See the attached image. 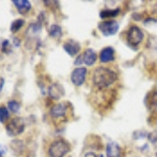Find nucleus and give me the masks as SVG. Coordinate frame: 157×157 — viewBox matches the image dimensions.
<instances>
[{"label":"nucleus","instance_id":"1","mask_svg":"<svg viewBox=\"0 0 157 157\" xmlns=\"http://www.w3.org/2000/svg\"><path fill=\"white\" fill-rule=\"evenodd\" d=\"M117 75L110 68L100 66L93 72V83L98 88H106L116 81Z\"/></svg>","mask_w":157,"mask_h":157},{"label":"nucleus","instance_id":"2","mask_svg":"<svg viewBox=\"0 0 157 157\" xmlns=\"http://www.w3.org/2000/svg\"><path fill=\"white\" fill-rule=\"evenodd\" d=\"M70 151V146L64 139H57L50 144L48 148L49 157H64Z\"/></svg>","mask_w":157,"mask_h":157},{"label":"nucleus","instance_id":"3","mask_svg":"<svg viewBox=\"0 0 157 157\" xmlns=\"http://www.w3.org/2000/svg\"><path fill=\"white\" fill-rule=\"evenodd\" d=\"M25 128L24 120L22 117H14L11 121H9L6 127V131L9 136L15 137V136H18L21 133H23Z\"/></svg>","mask_w":157,"mask_h":157},{"label":"nucleus","instance_id":"4","mask_svg":"<svg viewBox=\"0 0 157 157\" xmlns=\"http://www.w3.org/2000/svg\"><path fill=\"white\" fill-rule=\"evenodd\" d=\"M143 39H144V33L139 27L133 25V26H131L129 29L127 34V40L129 44L132 45V46H137V45L140 44Z\"/></svg>","mask_w":157,"mask_h":157},{"label":"nucleus","instance_id":"5","mask_svg":"<svg viewBox=\"0 0 157 157\" xmlns=\"http://www.w3.org/2000/svg\"><path fill=\"white\" fill-rule=\"evenodd\" d=\"M120 25L114 20H109V21H103L98 24V29L102 32L104 36H112L118 32Z\"/></svg>","mask_w":157,"mask_h":157},{"label":"nucleus","instance_id":"6","mask_svg":"<svg viewBox=\"0 0 157 157\" xmlns=\"http://www.w3.org/2000/svg\"><path fill=\"white\" fill-rule=\"evenodd\" d=\"M86 75H87V69L85 67H77L75 69L72 70L70 80L72 84L75 86H82L85 83Z\"/></svg>","mask_w":157,"mask_h":157},{"label":"nucleus","instance_id":"7","mask_svg":"<svg viewBox=\"0 0 157 157\" xmlns=\"http://www.w3.org/2000/svg\"><path fill=\"white\" fill-rule=\"evenodd\" d=\"M48 95L50 97V98H52V100H60L62 97H64L65 94V90L64 88H63V86L59 84V83H54V84H52L48 87Z\"/></svg>","mask_w":157,"mask_h":157},{"label":"nucleus","instance_id":"8","mask_svg":"<svg viewBox=\"0 0 157 157\" xmlns=\"http://www.w3.org/2000/svg\"><path fill=\"white\" fill-rule=\"evenodd\" d=\"M67 112V106L65 103H59V104H56L52 107L50 109V116L55 120L57 118H61L63 116L66 115Z\"/></svg>","mask_w":157,"mask_h":157},{"label":"nucleus","instance_id":"9","mask_svg":"<svg viewBox=\"0 0 157 157\" xmlns=\"http://www.w3.org/2000/svg\"><path fill=\"white\" fill-rule=\"evenodd\" d=\"M63 48H64V50L69 56L75 57V55H78V52H80L81 47L78 42L73 41V40H68L67 42H65L64 44H63Z\"/></svg>","mask_w":157,"mask_h":157},{"label":"nucleus","instance_id":"10","mask_svg":"<svg viewBox=\"0 0 157 157\" xmlns=\"http://www.w3.org/2000/svg\"><path fill=\"white\" fill-rule=\"evenodd\" d=\"M106 154L107 157H121V149L118 144L111 141L106 147Z\"/></svg>","mask_w":157,"mask_h":157},{"label":"nucleus","instance_id":"11","mask_svg":"<svg viewBox=\"0 0 157 157\" xmlns=\"http://www.w3.org/2000/svg\"><path fill=\"white\" fill-rule=\"evenodd\" d=\"M14 6L17 7L20 14H26L32 10V4L29 0H13Z\"/></svg>","mask_w":157,"mask_h":157},{"label":"nucleus","instance_id":"12","mask_svg":"<svg viewBox=\"0 0 157 157\" xmlns=\"http://www.w3.org/2000/svg\"><path fill=\"white\" fill-rule=\"evenodd\" d=\"M115 52L112 47H105L102 52H100V61L102 63H108L114 60Z\"/></svg>","mask_w":157,"mask_h":157},{"label":"nucleus","instance_id":"13","mask_svg":"<svg viewBox=\"0 0 157 157\" xmlns=\"http://www.w3.org/2000/svg\"><path fill=\"white\" fill-rule=\"evenodd\" d=\"M83 59H84V63L87 66H92L98 60V56L94 52V50L91 48H87L85 50L84 55H83Z\"/></svg>","mask_w":157,"mask_h":157},{"label":"nucleus","instance_id":"14","mask_svg":"<svg viewBox=\"0 0 157 157\" xmlns=\"http://www.w3.org/2000/svg\"><path fill=\"white\" fill-rule=\"evenodd\" d=\"M48 33H49V36L55 38V39H59V38L62 37V29H61V26L58 24L50 25Z\"/></svg>","mask_w":157,"mask_h":157},{"label":"nucleus","instance_id":"15","mask_svg":"<svg viewBox=\"0 0 157 157\" xmlns=\"http://www.w3.org/2000/svg\"><path fill=\"white\" fill-rule=\"evenodd\" d=\"M121 10L120 9H113V10H104L100 13V17L102 19H106V18H113V17H116L118 14H120Z\"/></svg>","mask_w":157,"mask_h":157},{"label":"nucleus","instance_id":"16","mask_svg":"<svg viewBox=\"0 0 157 157\" xmlns=\"http://www.w3.org/2000/svg\"><path fill=\"white\" fill-rule=\"evenodd\" d=\"M24 20L23 19H16V20H14V21L12 22V24H11V32L12 33H17V32H19L20 29L23 27V25H24Z\"/></svg>","mask_w":157,"mask_h":157},{"label":"nucleus","instance_id":"17","mask_svg":"<svg viewBox=\"0 0 157 157\" xmlns=\"http://www.w3.org/2000/svg\"><path fill=\"white\" fill-rule=\"evenodd\" d=\"M20 108H21V105L20 103H18L15 100H11L7 102V109L10 111H12L13 113H18L20 111Z\"/></svg>","mask_w":157,"mask_h":157},{"label":"nucleus","instance_id":"18","mask_svg":"<svg viewBox=\"0 0 157 157\" xmlns=\"http://www.w3.org/2000/svg\"><path fill=\"white\" fill-rule=\"evenodd\" d=\"M10 118V110L4 106L0 107V123L6 124Z\"/></svg>","mask_w":157,"mask_h":157},{"label":"nucleus","instance_id":"19","mask_svg":"<svg viewBox=\"0 0 157 157\" xmlns=\"http://www.w3.org/2000/svg\"><path fill=\"white\" fill-rule=\"evenodd\" d=\"M1 50L4 54H10L12 52V46H11V42L10 40H3L1 44Z\"/></svg>","mask_w":157,"mask_h":157},{"label":"nucleus","instance_id":"20","mask_svg":"<svg viewBox=\"0 0 157 157\" xmlns=\"http://www.w3.org/2000/svg\"><path fill=\"white\" fill-rule=\"evenodd\" d=\"M148 100L151 106H157V91H152L149 94Z\"/></svg>","mask_w":157,"mask_h":157},{"label":"nucleus","instance_id":"21","mask_svg":"<svg viewBox=\"0 0 157 157\" xmlns=\"http://www.w3.org/2000/svg\"><path fill=\"white\" fill-rule=\"evenodd\" d=\"M148 137L150 139L151 143H156L157 141V130L153 131V132H151L150 134H148Z\"/></svg>","mask_w":157,"mask_h":157},{"label":"nucleus","instance_id":"22","mask_svg":"<svg viewBox=\"0 0 157 157\" xmlns=\"http://www.w3.org/2000/svg\"><path fill=\"white\" fill-rule=\"evenodd\" d=\"M82 63H84V59H83V56H78V57L75 61V65L78 66V65H81Z\"/></svg>","mask_w":157,"mask_h":157},{"label":"nucleus","instance_id":"23","mask_svg":"<svg viewBox=\"0 0 157 157\" xmlns=\"http://www.w3.org/2000/svg\"><path fill=\"white\" fill-rule=\"evenodd\" d=\"M12 41H13V45H14V46H16V47H19L20 46V40L17 37L13 38Z\"/></svg>","mask_w":157,"mask_h":157},{"label":"nucleus","instance_id":"24","mask_svg":"<svg viewBox=\"0 0 157 157\" xmlns=\"http://www.w3.org/2000/svg\"><path fill=\"white\" fill-rule=\"evenodd\" d=\"M6 149L4 146L0 145V157H4V155H6Z\"/></svg>","mask_w":157,"mask_h":157},{"label":"nucleus","instance_id":"25","mask_svg":"<svg viewBox=\"0 0 157 157\" xmlns=\"http://www.w3.org/2000/svg\"><path fill=\"white\" fill-rule=\"evenodd\" d=\"M4 86V78L0 77V92L2 91V88H3Z\"/></svg>","mask_w":157,"mask_h":157},{"label":"nucleus","instance_id":"26","mask_svg":"<svg viewBox=\"0 0 157 157\" xmlns=\"http://www.w3.org/2000/svg\"><path fill=\"white\" fill-rule=\"evenodd\" d=\"M84 157H97V155H95V154L93 153V152H88V153L85 154Z\"/></svg>","mask_w":157,"mask_h":157},{"label":"nucleus","instance_id":"27","mask_svg":"<svg viewBox=\"0 0 157 157\" xmlns=\"http://www.w3.org/2000/svg\"><path fill=\"white\" fill-rule=\"evenodd\" d=\"M100 157H103V155H101V156H100Z\"/></svg>","mask_w":157,"mask_h":157},{"label":"nucleus","instance_id":"28","mask_svg":"<svg viewBox=\"0 0 157 157\" xmlns=\"http://www.w3.org/2000/svg\"><path fill=\"white\" fill-rule=\"evenodd\" d=\"M156 157H157V153H156Z\"/></svg>","mask_w":157,"mask_h":157}]
</instances>
